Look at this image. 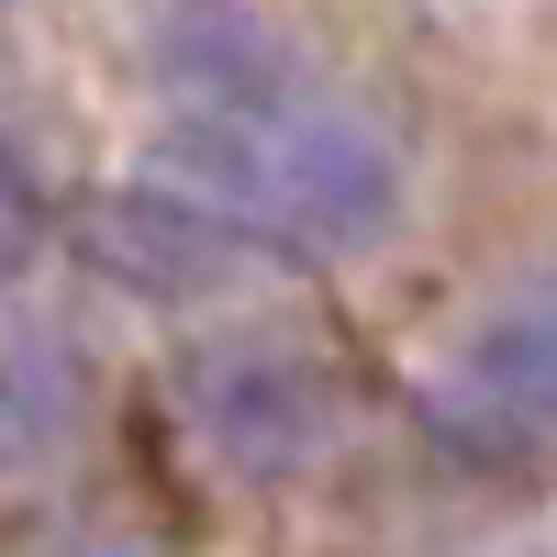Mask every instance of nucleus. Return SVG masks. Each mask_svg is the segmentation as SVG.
I'll return each instance as SVG.
<instances>
[{
  "mask_svg": "<svg viewBox=\"0 0 557 557\" xmlns=\"http://www.w3.org/2000/svg\"><path fill=\"white\" fill-rule=\"evenodd\" d=\"M168 190L212 223H246L268 246H368L401 212V157L335 101H278L246 123H190L168 146Z\"/></svg>",
  "mask_w": 557,
  "mask_h": 557,
  "instance_id": "obj_1",
  "label": "nucleus"
},
{
  "mask_svg": "<svg viewBox=\"0 0 557 557\" xmlns=\"http://www.w3.org/2000/svg\"><path fill=\"white\" fill-rule=\"evenodd\" d=\"M157 78H168V101L190 123H246V112L301 101L290 89V45H278L257 12H235V0H178L168 34H157Z\"/></svg>",
  "mask_w": 557,
  "mask_h": 557,
  "instance_id": "obj_2",
  "label": "nucleus"
},
{
  "mask_svg": "<svg viewBox=\"0 0 557 557\" xmlns=\"http://www.w3.org/2000/svg\"><path fill=\"white\" fill-rule=\"evenodd\" d=\"M223 235H235V223H212L178 190H112L89 212V257H101L123 290H212L223 278Z\"/></svg>",
  "mask_w": 557,
  "mask_h": 557,
  "instance_id": "obj_3",
  "label": "nucleus"
},
{
  "mask_svg": "<svg viewBox=\"0 0 557 557\" xmlns=\"http://www.w3.org/2000/svg\"><path fill=\"white\" fill-rule=\"evenodd\" d=\"M201 401V424L223 446H246V457H290L312 435V380H301V357H223L190 380Z\"/></svg>",
  "mask_w": 557,
  "mask_h": 557,
  "instance_id": "obj_4",
  "label": "nucleus"
},
{
  "mask_svg": "<svg viewBox=\"0 0 557 557\" xmlns=\"http://www.w3.org/2000/svg\"><path fill=\"white\" fill-rule=\"evenodd\" d=\"M469 380H480L491 401L535 412V424H557V278L491 312V335H480V357H469Z\"/></svg>",
  "mask_w": 557,
  "mask_h": 557,
  "instance_id": "obj_5",
  "label": "nucleus"
},
{
  "mask_svg": "<svg viewBox=\"0 0 557 557\" xmlns=\"http://www.w3.org/2000/svg\"><path fill=\"white\" fill-rule=\"evenodd\" d=\"M23 246H34V201H23V178L0 168V268H23Z\"/></svg>",
  "mask_w": 557,
  "mask_h": 557,
  "instance_id": "obj_6",
  "label": "nucleus"
},
{
  "mask_svg": "<svg viewBox=\"0 0 557 557\" xmlns=\"http://www.w3.org/2000/svg\"><path fill=\"white\" fill-rule=\"evenodd\" d=\"M23 424H34V401H23V391H12V368H0V446H12V435H23Z\"/></svg>",
  "mask_w": 557,
  "mask_h": 557,
  "instance_id": "obj_7",
  "label": "nucleus"
}]
</instances>
